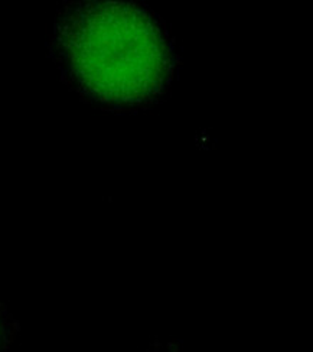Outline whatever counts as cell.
Wrapping results in <instances>:
<instances>
[{
    "label": "cell",
    "mask_w": 313,
    "mask_h": 352,
    "mask_svg": "<svg viewBox=\"0 0 313 352\" xmlns=\"http://www.w3.org/2000/svg\"><path fill=\"white\" fill-rule=\"evenodd\" d=\"M56 48L84 93L136 104L160 93L171 76L168 42L146 12L125 3H84L56 26Z\"/></svg>",
    "instance_id": "obj_1"
},
{
    "label": "cell",
    "mask_w": 313,
    "mask_h": 352,
    "mask_svg": "<svg viewBox=\"0 0 313 352\" xmlns=\"http://www.w3.org/2000/svg\"><path fill=\"white\" fill-rule=\"evenodd\" d=\"M12 340V325L0 307V352H5Z\"/></svg>",
    "instance_id": "obj_2"
}]
</instances>
